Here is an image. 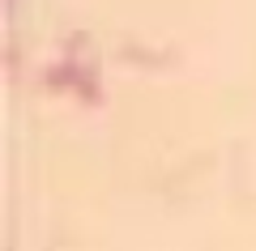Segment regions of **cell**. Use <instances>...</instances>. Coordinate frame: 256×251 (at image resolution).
I'll use <instances>...</instances> for the list:
<instances>
[]
</instances>
